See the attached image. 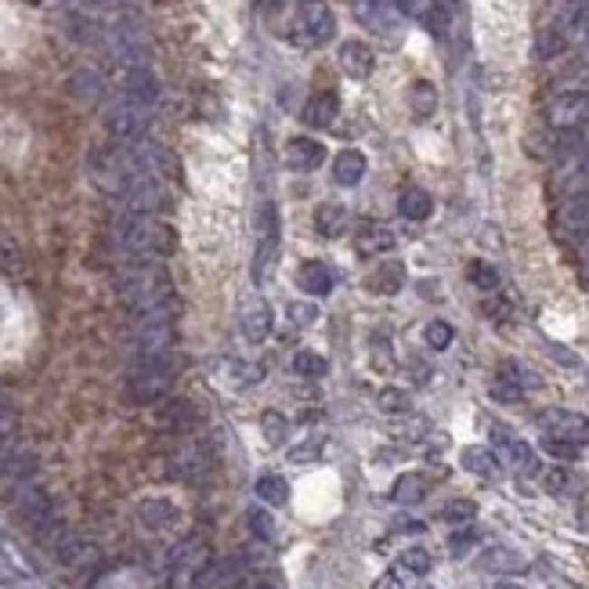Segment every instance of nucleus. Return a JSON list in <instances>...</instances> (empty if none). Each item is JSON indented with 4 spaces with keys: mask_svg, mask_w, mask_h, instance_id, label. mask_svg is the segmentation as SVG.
I'll return each instance as SVG.
<instances>
[{
    "mask_svg": "<svg viewBox=\"0 0 589 589\" xmlns=\"http://www.w3.org/2000/svg\"><path fill=\"white\" fill-rule=\"evenodd\" d=\"M116 289L123 296V304L137 314V311H148V307H159L166 300H173V282H170V271L166 264L152 260V257H137L134 264H126L116 278Z\"/></svg>",
    "mask_w": 589,
    "mask_h": 589,
    "instance_id": "f257e3e1",
    "label": "nucleus"
},
{
    "mask_svg": "<svg viewBox=\"0 0 589 589\" xmlns=\"http://www.w3.org/2000/svg\"><path fill=\"white\" fill-rule=\"evenodd\" d=\"M116 242L130 257H163L177 246V235L155 213H130L126 220L116 224Z\"/></svg>",
    "mask_w": 589,
    "mask_h": 589,
    "instance_id": "f03ea898",
    "label": "nucleus"
},
{
    "mask_svg": "<svg viewBox=\"0 0 589 589\" xmlns=\"http://www.w3.org/2000/svg\"><path fill=\"white\" fill-rule=\"evenodd\" d=\"M173 376H177V358H173V351L141 354L137 365H134L130 376H126V397H130L134 405H155L159 397L170 394Z\"/></svg>",
    "mask_w": 589,
    "mask_h": 589,
    "instance_id": "7ed1b4c3",
    "label": "nucleus"
},
{
    "mask_svg": "<svg viewBox=\"0 0 589 589\" xmlns=\"http://www.w3.org/2000/svg\"><path fill=\"white\" fill-rule=\"evenodd\" d=\"M152 126V108L148 105H137V101H126V98H112L105 105V130L119 141V145H130V141H141Z\"/></svg>",
    "mask_w": 589,
    "mask_h": 589,
    "instance_id": "20e7f679",
    "label": "nucleus"
},
{
    "mask_svg": "<svg viewBox=\"0 0 589 589\" xmlns=\"http://www.w3.org/2000/svg\"><path fill=\"white\" fill-rule=\"evenodd\" d=\"M119 199L126 202L130 213H155V210L166 206V184H163L159 173H148V170L134 166L130 177H126V184H123V195H119Z\"/></svg>",
    "mask_w": 589,
    "mask_h": 589,
    "instance_id": "39448f33",
    "label": "nucleus"
},
{
    "mask_svg": "<svg viewBox=\"0 0 589 589\" xmlns=\"http://www.w3.org/2000/svg\"><path fill=\"white\" fill-rule=\"evenodd\" d=\"M275 264H278V210H275V202H264L260 213H257V253H253L257 285L267 282Z\"/></svg>",
    "mask_w": 589,
    "mask_h": 589,
    "instance_id": "423d86ee",
    "label": "nucleus"
},
{
    "mask_svg": "<svg viewBox=\"0 0 589 589\" xmlns=\"http://www.w3.org/2000/svg\"><path fill=\"white\" fill-rule=\"evenodd\" d=\"M546 119H549L553 130H578V126H585L589 123V90H578V87L560 90L549 101Z\"/></svg>",
    "mask_w": 589,
    "mask_h": 589,
    "instance_id": "0eeeda50",
    "label": "nucleus"
},
{
    "mask_svg": "<svg viewBox=\"0 0 589 589\" xmlns=\"http://www.w3.org/2000/svg\"><path fill=\"white\" fill-rule=\"evenodd\" d=\"M336 36V14L325 0H304L300 4V40L318 47Z\"/></svg>",
    "mask_w": 589,
    "mask_h": 589,
    "instance_id": "6e6552de",
    "label": "nucleus"
},
{
    "mask_svg": "<svg viewBox=\"0 0 589 589\" xmlns=\"http://www.w3.org/2000/svg\"><path fill=\"white\" fill-rule=\"evenodd\" d=\"M166 564L170 571H181V575H202L210 567V542L202 535H184L170 546Z\"/></svg>",
    "mask_w": 589,
    "mask_h": 589,
    "instance_id": "1a4fd4ad",
    "label": "nucleus"
},
{
    "mask_svg": "<svg viewBox=\"0 0 589 589\" xmlns=\"http://www.w3.org/2000/svg\"><path fill=\"white\" fill-rule=\"evenodd\" d=\"M119 98L155 108V101H159V79H155L152 65H123V72H119Z\"/></svg>",
    "mask_w": 589,
    "mask_h": 589,
    "instance_id": "9d476101",
    "label": "nucleus"
},
{
    "mask_svg": "<svg viewBox=\"0 0 589 589\" xmlns=\"http://www.w3.org/2000/svg\"><path fill=\"white\" fill-rule=\"evenodd\" d=\"M11 506H14V513H18L29 528H40L43 520L54 517V506H51L47 491L36 488V484H29V481H18V488L11 491Z\"/></svg>",
    "mask_w": 589,
    "mask_h": 589,
    "instance_id": "9b49d317",
    "label": "nucleus"
},
{
    "mask_svg": "<svg viewBox=\"0 0 589 589\" xmlns=\"http://www.w3.org/2000/svg\"><path fill=\"white\" fill-rule=\"evenodd\" d=\"M538 423L546 426L549 437H560V441H571V444H589V419L578 416V412H567V408H549L538 416Z\"/></svg>",
    "mask_w": 589,
    "mask_h": 589,
    "instance_id": "f8f14e48",
    "label": "nucleus"
},
{
    "mask_svg": "<svg viewBox=\"0 0 589 589\" xmlns=\"http://www.w3.org/2000/svg\"><path fill=\"white\" fill-rule=\"evenodd\" d=\"M340 69L351 76V79H369L372 69H376V54L365 40H343L340 43Z\"/></svg>",
    "mask_w": 589,
    "mask_h": 589,
    "instance_id": "ddd939ff",
    "label": "nucleus"
},
{
    "mask_svg": "<svg viewBox=\"0 0 589 589\" xmlns=\"http://www.w3.org/2000/svg\"><path fill=\"white\" fill-rule=\"evenodd\" d=\"M285 163L293 170H300V173H311V170H318L325 163V145L314 141V137H293L285 145Z\"/></svg>",
    "mask_w": 589,
    "mask_h": 589,
    "instance_id": "4468645a",
    "label": "nucleus"
},
{
    "mask_svg": "<svg viewBox=\"0 0 589 589\" xmlns=\"http://www.w3.org/2000/svg\"><path fill=\"white\" fill-rule=\"evenodd\" d=\"M394 246H397L394 231H390L387 224H376V220L361 224L358 235H354V249H358L361 257H379V253H390Z\"/></svg>",
    "mask_w": 589,
    "mask_h": 589,
    "instance_id": "2eb2a0df",
    "label": "nucleus"
},
{
    "mask_svg": "<svg viewBox=\"0 0 589 589\" xmlns=\"http://www.w3.org/2000/svg\"><path fill=\"white\" fill-rule=\"evenodd\" d=\"M170 473L181 477V481H199V477H206V473H210V455H206V448L188 444V448L173 452V459H170Z\"/></svg>",
    "mask_w": 589,
    "mask_h": 589,
    "instance_id": "dca6fc26",
    "label": "nucleus"
},
{
    "mask_svg": "<svg viewBox=\"0 0 589 589\" xmlns=\"http://www.w3.org/2000/svg\"><path fill=\"white\" fill-rule=\"evenodd\" d=\"M137 520H141L148 531H166V528L177 524V506H173L170 499H163V495L141 499V502H137Z\"/></svg>",
    "mask_w": 589,
    "mask_h": 589,
    "instance_id": "f3484780",
    "label": "nucleus"
},
{
    "mask_svg": "<svg viewBox=\"0 0 589 589\" xmlns=\"http://www.w3.org/2000/svg\"><path fill=\"white\" fill-rule=\"evenodd\" d=\"M560 224H564L567 235H575V238H589V188L575 192V195L564 202V210H560Z\"/></svg>",
    "mask_w": 589,
    "mask_h": 589,
    "instance_id": "a211bd4d",
    "label": "nucleus"
},
{
    "mask_svg": "<svg viewBox=\"0 0 589 589\" xmlns=\"http://www.w3.org/2000/svg\"><path fill=\"white\" fill-rule=\"evenodd\" d=\"M54 556H58L65 567L83 571V567H90V564L98 560V549H94L87 538H79V535H69V531H65V538L54 546Z\"/></svg>",
    "mask_w": 589,
    "mask_h": 589,
    "instance_id": "6ab92c4d",
    "label": "nucleus"
},
{
    "mask_svg": "<svg viewBox=\"0 0 589 589\" xmlns=\"http://www.w3.org/2000/svg\"><path fill=\"white\" fill-rule=\"evenodd\" d=\"M300 116H304L307 126H329V123H336V116H340V98H336V90H318V94H311Z\"/></svg>",
    "mask_w": 589,
    "mask_h": 589,
    "instance_id": "aec40b11",
    "label": "nucleus"
},
{
    "mask_svg": "<svg viewBox=\"0 0 589 589\" xmlns=\"http://www.w3.org/2000/svg\"><path fill=\"white\" fill-rule=\"evenodd\" d=\"M491 441L499 444V452L506 455V463H513L517 470H535V452H531V444H524L520 437H513L506 426H491Z\"/></svg>",
    "mask_w": 589,
    "mask_h": 589,
    "instance_id": "412c9836",
    "label": "nucleus"
},
{
    "mask_svg": "<svg viewBox=\"0 0 589 589\" xmlns=\"http://www.w3.org/2000/svg\"><path fill=\"white\" fill-rule=\"evenodd\" d=\"M296 285H300L307 296H325V293H332V271H329V264H322V260H304L300 271H296Z\"/></svg>",
    "mask_w": 589,
    "mask_h": 589,
    "instance_id": "4be33fe9",
    "label": "nucleus"
},
{
    "mask_svg": "<svg viewBox=\"0 0 589 589\" xmlns=\"http://www.w3.org/2000/svg\"><path fill=\"white\" fill-rule=\"evenodd\" d=\"M397 210H401V217L405 220H426L430 213H434V195L426 192V188H405L401 195H397Z\"/></svg>",
    "mask_w": 589,
    "mask_h": 589,
    "instance_id": "5701e85b",
    "label": "nucleus"
},
{
    "mask_svg": "<svg viewBox=\"0 0 589 589\" xmlns=\"http://www.w3.org/2000/svg\"><path fill=\"white\" fill-rule=\"evenodd\" d=\"M459 463H463V470H470V473H477V477H484V481H495V477H499V459H495V452H488V448H481V444L463 448V452H459Z\"/></svg>",
    "mask_w": 589,
    "mask_h": 589,
    "instance_id": "b1692460",
    "label": "nucleus"
},
{
    "mask_svg": "<svg viewBox=\"0 0 589 589\" xmlns=\"http://www.w3.org/2000/svg\"><path fill=\"white\" fill-rule=\"evenodd\" d=\"M365 177V155L358 148H343L332 163V181L336 184H358Z\"/></svg>",
    "mask_w": 589,
    "mask_h": 589,
    "instance_id": "393cba45",
    "label": "nucleus"
},
{
    "mask_svg": "<svg viewBox=\"0 0 589 589\" xmlns=\"http://www.w3.org/2000/svg\"><path fill=\"white\" fill-rule=\"evenodd\" d=\"M408 108L416 119H430L437 112V87L430 79H416L408 87Z\"/></svg>",
    "mask_w": 589,
    "mask_h": 589,
    "instance_id": "a878e982",
    "label": "nucleus"
},
{
    "mask_svg": "<svg viewBox=\"0 0 589 589\" xmlns=\"http://www.w3.org/2000/svg\"><path fill=\"white\" fill-rule=\"evenodd\" d=\"M242 336L249 340V343H260V340H267V332H271V311L264 307V304H249L246 311H242Z\"/></svg>",
    "mask_w": 589,
    "mask_h": 589,
    "instance_id": "bb28decb",
    "label": "nucleus"
},
{
    "mask_svg": "<svg viewBox=\"0 0 589 589\" xmlns=\"http://www.w3.org/2000/svg\"><path fill=\"white\" fill-rule=\"evenodd\" d=\"M314 228H318V235H325V238L343 235V231H347V210L336 206V202H322V206L314 210Z\"/></svg>",
    "mask_w": 589,
    "mask_h": 589,
    "instance_id": "cd10ccee",
    "label": "nucleus"
},
{
    "mask_svg": "<svg viewBox=\"0 0 589 589\" xmlns=\"http://www.w3.org/2000/svg\"><path fill=\"white\" fill-rule=\"evenodd\" d=\"M405 285V264L401 260H387V264H379L372 275H369V289H376V293H397Z\"/></svg>",
    "mask_w": 589,
    "mask_h": 589,
    "instance_id": "c85d7f7f",
    "label": "nucleus"
},
{
    "mask_svg": "<svg viewBox=\"0 0 589 589\" xmlns=\"http://www.w3.org/2000/svg\"><path fill=\"white\" fill-rule=\"evenodd\" d=\"M426 495V477L423 473H401L390 488V499L401 502V506H416L419 499Z\"/></svg>",
    "mask_w": 589,
    "mask_h": 589,
    "instance_id": "c756f323",
    "label": "nucleus"
},
{
    "mask_svg": "<svg viewBox=\"0 0 589 589\" xmlns=\"http://www.w3.org/2000/svg\"><path fill=\"white\" fill-rule=\"evenodd\" d=\"M484 571H499V575H510V571H520L524 567V560L513 553V549H506V546H491L488 553H481V560H477Z\"/></svg>",
    "mask_w": 589,
    "mask_h": 589,
    "instance_id": "7c9ffc66",
    "label": "nucleus"
},
{
    "mask_svg": "<svg viewBox=\"0 0 589 589\" xmlns=\"http://www.w3.org/2000/svg\"><path fill=\"white\" fill-rule=\"evenodd\" d=\"M155 419H159V426H166V430H184V426L195 419V412H192L188 401H166V405L155 412Z\"/></svg>",
    "mask_w": 589,
    "mask_h": 589,
    "instance_id": "2f4dec72",
    "label": "nucleus"
},
{
    "mask_svg": "<svg viewBox=\"0 0 589 589\" xmlns=\"http://www.w3.org/2000/svg\"><path fill=\"white\" fill-rule=\"evenodd\" d=\"M564 47H567V36H564L556 25L542 29V33L535 36V58H538V61H549V58L564 54Z\"/></svg>",
    "mask_w": 589,
    "mask_h": 589,
    "instance_id": "473e14b6",
    "label": "nucleus"
},
{
    "mask_svg": "<svg viewBox=\"0 0 589 589\" xmlns=\"http://www.w3.org/2000/svg\"><path fill=\"white\" fill-rule=\"evenodd\" d=\"M293 372L304 376V379H322L329 372V361L318 351H296L293 354Z\"/></svg>",
    "mask_w": 589,
    "mask_h": 589,
    "instance_id": "72a5a7b5",
    "label": "nucleus"
},
{
    "mask_svg": "<svg viewBox=\"0 0 589 589\" xmlns=\"http://www.w3.org/2000/svg\"><path fill=\"white\" fill-rule=\"evenodd\" d=\"M257 495H260L267 506H285V502H289V484H285V477H278V473H264V477L257 481Z\"/></svg>",
    "mask_w": 589,
    "mask_h": 589,
    "instance_id": "f704fd0d",
    "label": "nucleus"
},
{
    "mask_svg": "<svg viewBox=\"0 0 589 589\" xmlns=\"http://www.w3.org/2000/svg\"><path fill=\"white\" fill-rule=\"evenodd\" d=\"M260 430H264V441H267V444H285V437H289V419H285L282 412L267 408V412L260 416Z\"/></svg>",
    "mask_w": 589,
    "mask_h": 589,
    "instance_id": "c9c22d12",
    "label": "nucleus"
},
{
    "mask_svg": "<svg viewBox=\"0 0 589 589\" xmlns=\"http://www.w3.org/2000/svg\"><path fill=\"white\" fill-rule=\"evenodd\" d=\"M390 11L394 7H387V0H358V18L369 25V29H387L390 22Z\"/></svg>",
    "mask_w": 589,
    "mask_h": 589,
    "instance_id": "e433bc0d",
    "label": "nucleus"
},
{
    "mask_svg": "<svg viewBox=\"0 0 589 589\" xmlns=\"http://www.w3.org/2000/svg\"><path fill=\"white\" fill-rule=\"evenodd\" d=\"M423 340H426V347H434V351H444V347H452V340H455V329H452L448 322L434 318V322H426V329H423Z\"/></svg>",
    "mask_w": 589,
    "mask_h": 589,
    "instance_id": "4c0bfd02",
    "label": "nucleus"
},
{
    "mask_svg": "<svg viewBox=\"0 0 589 589\" xmlns=\"http://www.w3.org/2000/svg\"><path fill=\"white\" fill-rule=\"evenodd\" d=\"M246 524H249V531H253L260 542H275V535H278V528H275V520H271L267 510H249V513H246Z\"/></svg>",
    "mask_w": 589,
    "mask_h": 589,
    "instance_id": "58836bf2",
    "label": "nucleus"
},
{
    "mask_svg": "<svg viewBox=\"0 0 589 589\" xmlns=\"http://www.w3.org/2000/svg\"><path fill=\"white\" fill-rule=\"evenodd\" d=\"M397 564H401L408 575H426V571L434 567V556H430L423 546H408V549L401 553V560H397Z\"/></svg>",
    "mask_w": 589,
    "mask_h": 589,
    "instance_id": "ea45409f",
    "label": "nucleus"
},
{
    "mask_svg": "<svg viewBox=\"0 0 589 589\" xmlns=\"http://www.w3.org/2000/svg\"><path fill=\"white\" fill-rule=\"evenodd\" d=\"M466 275H470V282H473L477 289H495V285H499V271H495L491 264H484V260H470V264H466Z\"/></svg>",
    "mask_w": 589,
    "mask_h": 589,
    "instance_id": "a19ab883",
    "label": "nucleus"
},
{
    "mask_svg": "<svg viewBox=\"0 0 589 589\" xmlns=\"http://www.w3.org/2000/svg\"><path fill=\"white\" fill-rule=\"evenodd\" d=\"M376 405H379L387 416H394V412H408V394H405L401 387H383V390L376 394Z\"/></svg>",
    "mask_w": 589,
    "mask_h": 589,
    "instance_id": "79ce46f5",
    "label": "nucleus"
},
{
    "mask_svg": "<svg viewBox=\"0 0 589 589\" xmlns=\"http://www.w3.org/2000/svg\"><path fill=\"white\" fill-rule=\"evenodd\" d=\"M477 542H481L477 528H470V524H466V528L452 531V538H448V553H452V556H466V553H470Z\"/></svg>",
    "mask_w": 589,
    "mask_h": 589,
    "instance_id": "37998d69",
    "label": "nucleus"
},
{
    "mask_svg": "<svg viewBox=\"0 0 589 589\" xmlns=\"http://www.w3.org/2000/svg\"><path fill=\"white\" fill-rule=\"evenodd\" d=\"M285 314H289V322H293L296 329H307V325H314L318 307H314V304H304V300H293V304H285Z\"/></svg>",
    "mask_w": 589,
    "mask_h": 589,
    "instance_id": "c03bdc74",
    "label": "nucleus"
},
{
    "mask_svg": "<svg viewBox=\"0 0 589 589\" xmlns=\"http://www.w3.org/2000/svg\"><path fill=\"white\" fill-rule=\"evenodd\" d=\"M477 517V506L470 502V499H452L448 506H444V520L448 524H470Z\"/></svg>",
    "mask_w": 589,
    "mask_h": 589,
    "instance_id": "a18cd8bd",
    "label": "nucleus"
},
{
    "mask_svg": "<svg viewBox=\"0 0 589 589\" xmlns=\"http://www.w3.org/2000/svg\"><path fill=\"white\" fill-rule=\"evenodd\" d=\"M72 94H79L83 101H94V98H101V79H98L94 72H76Z\"/></svg>",
    "mask_w": 589,
    "mask_h": 589,
    "instance_id": "49530a36",
    "label": "nucleus"
},
{
    "mask_svg": "<svg viewBox=\"0 0 589 589\" xmlns=\"http://www.w3.org/2000/svg\"><path fill=\"white\" fill-rule=\"evenodd\" d=\"M491 397H495V401H520V397H524V387H520L517 379H510V376H499V379L491 383Z\"/></svg>",
    "mask_w": 589,
    "mask_h": 589,
    "instance_id": "de8ad7c7",
    "label": "nucleus"
},
{
    "mask_svg": "<svg viewBox=\"0 0 589 589\" xmlns=\"http://www.w3.org/2000/svg\"><path fill=\"white\" fill-rule=\"evenodd\" d=\"M394 7L401 11V14H408V18H419V22H426V18H434V0H394Z\"/></svg>",
    "mask_w": 589,
    "mask_h": 589,
    "instance_id": "09e8293b",
    "label": "nucleus"
},
{
    "mask_svg": "<svg viewBox=\"0 0 589 589\" xmlns=\"http://www.w3.org/2000/svg\"><path fill=\"white\" fill-rule=\"evenodd\" d=\"M542 448L553 455V459H575L578 455V444H571V441H560V437H542Z\"/></svg>",
    "mask_w": 589,
    "mask_h": 589,
    "instance_id": "8fccbe9b",
    "label": "nucleus"
},
{
    "mask_svg": "<svg viewBox=\"0 0 589 589\" xmlns=\"http://www.w3.org/2000/svg\"><path fill=\"white\" fill-rule=\"evenodd\" d=\"M318 448H322V437L304 441V444H296V448L289 452V459H293V463H307V459H314V455H318Z\"/></svg>",
    "mask_w": 589,
    "mask_h": 589,
    "instance_id": "3c124183",
    "label": "nucleus"
},
{
    "mask_svg": "<svg viewBox=\"0 0 589 589\" xmlns=\"http://www.w3.org/2000/svg\"><path fill=\"white\" fill-rule=\"evenodd\" d=\"M567 484H571V477H567L564 470H549V473H546V488H549V491L564 495V491H567Z\"/></svg>",
    "mask_w": 589,
    "mask_h": 589,
    "instance_id": "603ef678",
    "label": "nucleus"
},
{
    "mask_svg": "<svg viewBox=\"0 0 589 589\" xmlns=\"http://www.w3.org/2000/svg\"><path fill=\"white\" fill-rule=\"evenodd\" d=\"M549 351H553V354H556V358H560V361H564V365H578V358H575V354H571V351H564V347H556V343H553V347H549Z\"/></svg>",
    "mask_w": 589,
    "mask_h": 589,
    "instance_id": "864d4df0",
    "label": "nucleus"
},
{
    "mask_svg": "<svg viewBox=\"0 0 589 589\" xmlns=\"http://www.w3.org/2000/svg\"><path fill=\"white\" fill-rule=\"evenodd\" d=\"M372 589H401V582H397L394 575H383V578H379V582H376Z\"/></svg>",
    "mask_w": 589,
    "mask_h": 589,
    "instance_id": "5fc2aeb1",
    "label": "nucleus"
},
{
    "mask_svg": "<svg viewBox=\"0 0 589 589\" xmlns=\"http://www.w3.org/2000/svg\"><path fill=\"white\" fill-rule=\"evenodd\" d=\"M582 61H585V72H589V40H585V51H582Z\"/></svg>",
    "mask_w": 589,
    "mask_h": 589,
    "instance_id": "6e6d98bb",
    "label": "nucleus"
},
{
    "mask_svg": "<svg viewBox=\"0 0 589 589\" xmlns=\"http://www.w3.org/2000/svg\"><path fill=\"white\" fill-rule=\"evenodd\" d=\"M257 589H275V585H257Z\"/></svg>",
    "mask_w": 589,
    "mask_h": 589,
    "instance_id": "4d7b16f0",
    "label": "nucleus"
}]
</instances>
